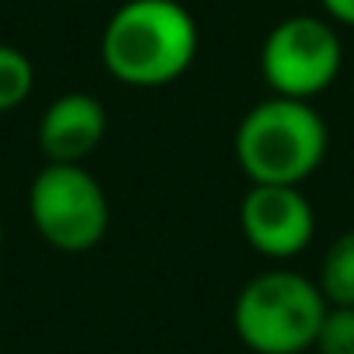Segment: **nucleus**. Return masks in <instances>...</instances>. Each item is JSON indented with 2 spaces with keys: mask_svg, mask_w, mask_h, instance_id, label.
<instances>
[{
  "mask_svg": "<svg viewBox=\"0 0 354 354\" xmlns=\"http://www.w3.org/2000/svg\"><path fill=\"white\" fill-rule=\"evenodd\" d=\"M330 302L316 278L292 268L254 274L233 299V330L254 354H306L316 344Z\"/></svg>",
  "mask_w": 354,
  "mask_h": 354,
  "instance_id": "3",
  "label": "nucleus"
},
{
  "mask_svg": "<svg viewBox=\"0 0 354 354\" xmlns=\"http://www.w3.org/2000/svg\"><path fill=\"white\" fill-rule=\"evenodd\" d=\"M35 87V66L32 59L18 49L0 42V115H8L28 101Z\"/></svg>",
  "mask_w": 354,
  "mask_h": 354,
  "instance_id": "9",
  "label": "nucleus"
},
{
  "mask_svg": "<svg viewBox=\"0 0 354 354\" xmlns=\"http://www.w3.org/2000/svg\"><path fill=\"white\" fill-rule=\"evenodd\" d=\"M195 56L198 25L177 0H125L101 32V63L125 87H167L192 70Z\"/></svg>",
  "mask_w": 354,
  "mask_h": 354,
  "instance_id": "1",
  "label": "nucleus"
},
{
  "mask_svg": "<svg viewBox=\"0 0 354 354\" xmlns=\"http://www.w3.org/2000/svg\"><path fill=\"white\" fill-rule=\"evenodd\" d=\"M316 285L330 306H354V230L340 233L326 247Z\"/></svg>",
  "mask_w": 354,
  "mask_h": 354,
  "instance_id": "8",
  "label": "nucleus"
},
{
  "mask_svg": "<svg viewBox=\"0 0 354 354\" xmlns=\"http://www.w3.org/2000/svg\"><path fill=\"white\" fill-rule=\"evenodd\" d=\"M28 216L59 254L94 250L111 226L108 195L84 163H46L28 188Z\"/></svg>",
  "mask_w": 354,
  "mask_h": 354,
  "instance_id": "4",
  "label": "nucleus"
},
{
  "mask_svg": "<svg viewBox=\"0 0 354 354\" xmlns=\"http://www.w3.org/2000/svg\"><path fill=\"white\" fill-rule=\"evenodd\" d=\"M330 149V129L313 101L264 97L236 125L233 153L250 185L302 188Z\"/></svg>",
  "mask_w": 354,
  "mask_h": 354,
  "instance_id": "2",
  "label": "nucleus"
},
{
  "mask_svg": "<svg viewBox=\"0 0 354 354\" xmlns=\"http://www.w3.org/2000/svg\"><path fill=\"white\" fill-rule=\"evenodd\" d=\"M108 136V111L94 94L70 91L39 118V149L49 163H84Z\"/></svg>",
  "mask_w": 354,
  "mask_h": 354,
  "instance_id": "7",
  "label": "nucleus"
},
{
  "mask_svg": "<svg viewBox=\"0 0 354 354\" xmlns=\"http://www.w3.org/2000/svg\"><path fill=\"white\" fill-rule=\"evenodd\" d=\"M323 15L333 21V25H347L354 28V0H319Z\"/></svg>",
  "mask_w": 354,
  "mask_h": 354,
  "instance_id": "11",
  "label": "nucleus"
},
{
  "mask_svg": "<svg viewBox=\"0 0 354 354\" xmlns=\"http://www.w3.org/2000/svg\"><path fill=\"white\" fill-rule=\"evenodd\" d=\"M240 233L268 261L299 257L316 236V212L302 188L250 185L240 202Z\"/></svg>",
  "mask_w": 354,
  "mask_h": 354,
  "instance_id": "6",
  "label": "nucleus"
},
{
  "mask_svg": "<svg viewBox=\"0 0 354 354\" xmlns=\"http://www.w3.org/2000/svg\"><path fill=\"white\" fill-rule=\"evenodd\" d=\"M344 66V46L330 18H281L261 46V77L271 94L313 101L333 87Z\"/></svg>",
  "mask_w": 354,
  "mask_h": 354,
  "instance_id": "5",
  "label": "nucleus"
},
{
  "mask_svg": "<svg viewBox=\"0 0 354 354\" xmlns=\"http://www.w3.org/2000/svg\"><path fill=\"white\" fill-rule=\"evenodd\" d=\"M316 354H354V306H330L313 344Z\"/></svg>",
  "mask_w": 354,
  "mask_h": 354,
  "instance_id": "10",
  "label": "nucleus"
},
{
  "mask_svg": "<svg viewBox=\"0 0 354 354\" xmlns=\"http://www.w3.org/2000/svg\"><path fill=\"white\" fill-rule=\"evenodd\" d=\"M0 247H4V219H0Z\"/></svg>",
  "mask_w": 354,
  "mask_h": 354,
  "instance_id": "12",
  "label": "nucleus"
}]
</instances>
